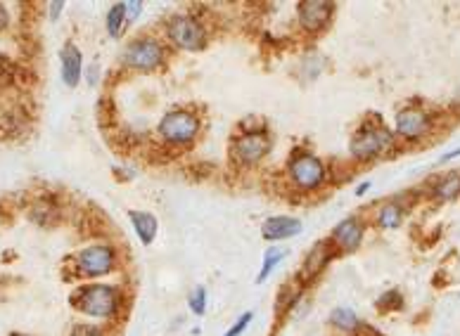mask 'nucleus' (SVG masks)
<instances>
[{"label":"nucleus","mask_w":460,"mask_h":336,"mask_svg":"<svg viewBox=\"0 0 460 336\" xmlns=\"http://www.w3.org/2000/svg\"><path fill=\"white\" fill-rule=\"evenodd\" d=\"M396 147L394 128L382 124V117L377 114H365L363 124L349 140V156L356 164H370L375 159H382Z\"/></svg>","instance_id":"1"},{"label":"nucleus","mask_w":460,"mask_h":336,"mask_svg":"<svg viewBox=\"0 0 460 336\" xmlns=\"http://www.w3.org/2000/svg\"><path fill=\"white\" fill-rule=\"evenodd\" d=\"M124 292L117 285H105V282H88L72 292L74 310H79L85 317L93 320H114L122 315L124 308Z\"/></svg>","instance_id":"2"},{"label":"nucleus","mask_w":460,"mask_h":336,"mask_svg":"<svg viewBox=\"0 0 460 336\" xmlns=\"http://www.w3.org/2000/svg\"><path fill=\"white\" fill-rule=\"evenodd\" d=\"M287 185L299 194H313L330 183V166L309 149H297L287 159Z\"/></svg>","instance_id":"3"},{"label":"nucleus","mask_w":460,"mask_h":336,"mask_svg":"<svg viewBox=\"0 0 460 336\" xmlns=\"http://www.w3.org/2000/svg\"><path fill=\"white\" fill-rule=\"evenodd\" d=\"M273 137L266 126H245L240 124V131L230 140V161L240 168H256L271 154Z\"/></svg>","instance_id":"4"},{"label":"nucleus","mask_w":460,"mask_h":336,"mask_svg":"<svg viewBox=\"0 0 460 336\" xmlns=\"http://www.w3.org/2000/svg\"><path fill=\"white\" fill-rule=\"evenodd\" d=\"M164 38L183 52H202L209 45L204 22L192 12H174L164 19Z\"/></svg>","instance_id":"5"},{"label":"nucleus","mask_w":460,"mask_h":336,"mask_svg":"<svg viewBox=\"0 0 460 336\" xmlns=\"http://www.w3.org/2000/svg\"><path fill=\"white\" fill-rule=\"evenodd\" d=\"M199 131H202V119L195 109L186 107L166 112L157 124L159 137L171 149H188L199 137Z\"/></svg>","instance_id":"6"},{"label":"nucleus","mask_w":460,"mask_h":336,"mask_svg":"<svg viewBox=\"0 0 460 336\" xmlns=\"http://www.w3.org/2000/svg\"><path fill=\"white\" fill-rule=\"evenodd\" d=\"M166 65V45L152 33H142L126 43L122 50V67L135 74H152Z\"/></svg>","instance_id":"7"},{"label":"nucleus","mask_w":460,"mask_h":336,"mask_svg":"<svg viewBox=\"0 0 460 336\" xmlns=\"http://www.w3.org/2000/svg\"><path fill=\"white\" fill-rule=\"evenodd\" d=\"M119 253L117 246L107 244V242H95V244L83 246L81 251L74 256V270L81 280H97L105 277L112 270H117Z\"/></svg>","instance_id":"8"},{"label":"nucleus","mask_w":460,"mask_h":336,"mask_svg":"<svg viewBox=\"0 0 460 336\" xmlns=\"http://www.w3.org/2000/svg\"><path fill=\"white\" fill-rule=\"evenodd\" d=\"M434 131V119L425 107L408 104L394 114V133L406 142H420Z\"/></svg>","instance_id":"9"},{"label":"nucleus","mask_w":460,"mask_h":336,"mask_svg":"<svg viewBox=\"0 0 460 336\" xmlns=\"http://www.w3.org/2000/svg\"><path fill=\"white\" fill-rule=\"evenodd\" d=\"M335 17V3L330 0H302L297 3V22L299 28L309 36H318L330 26Z\"/></svg>","instance_id":"10"},{"label":"nucleus","mask_w":460,"mask_h":336,"mask_svg":"<svg viewBox=\"0 0 460 336\" xmlns=\"http://www.w3.org/2000/svg\"><path fill=\"white\" fill-rule=\"evenodd\" d=\"M363 235H365V223L359 216H349L332 228L330 233V242L335 246L337 253H354L359 251V246L363 244Z\"/></svg>","instance_id":"11"},{"label":"nucleus","mask_w":460,"mask_h":336,"mask_svg":"<svg viewBox=\"0 0 460 336\" xmlns=\"http://www.w3.org/2000/svg\"><path fill=\"white\" fill-rule=\"evenodd\" d=\"M339 256L335 251V246H332L330 237L327 240H320L315 242V244L309 249V253L304 256L302 260V268H299V280L306 282V285H311L320 277V272H323L327 265H330V260Z\"/></svg>","instance_id":"12"},{"label":"nucleus","mask_w":460,"mask_h":336,"mask_svg":"<svg viewBox=\"0 0 460 336\" xmlns=\"http://www.w3.org/2000/svg\"><path fill=\"white\" fill-rule=\"evenodd\" d=\"M304 223L295 216H271L263 220L261 225V237L268 244H278V242L292 240V237L302 235Z\"/></svg>","instance_id":"13"},{"label":"nucleus","mask_w":460,"mask_h":336,"mask_svg":"<svg viewBox=\"0 0 460 336\" xmlns=\"http://www.w3.org/2000/svg\"><path fill=\"white\" fill-rule=\"evenodd\" d=\"M60 65H62V81H65L67 88H76L83 78V55L79 50L76 43L67 40L60 50Z\"/></svg>","instance_id":"14"},{"label":"nucleus","mask_w":460,"mask_h":336,"mask_svg":"<svg viewBox=\"0 0 460 336\" xmlns=\"http://www.w3.org/2000/svg\"><path fill=\"white\" fill-rule=\"evenodd\" d=\"M129 220L131 225H133L138 240H140V244L149 246L154 240H157V233H159V220L154 213L149 211H138V208H133V211H129Z\"/></svg>","instance_id":"15"},{"label":"nucleus","mask_w":460,"mask_h":336,"mask_svg":"<svg viewBox=\"0 0 460 336\" xmlns=\"http://www.w3.org/2000/svg\"><path fill=\"white\" fill-rule=\"evenodd\" d=\"M404 218H406V204L401 201V196H394V199L384 201V204L377 208L375 225L379 230H396V228H401Z\"/></svg>","instance_id":"16"},{"label":"nucleus","mask_w":460,"mask_h":336,"mask_svg":"<svg viewBox=\"0 0 460 336\" xmlns=\"http://www.w3.org/2000/svg\"><path fill=\"white\" fill-rule=\"evenodd\" d=\"M429 196L436 201H453L460 196V173L451 171L439 176L429 185Z\"/></svg>","instance_id":"17"},{"label":"nucleus","mask_w":460,"mask_h":336,"mask_svg":"<svg viewBox=\"0 0 460 336\" xmlns=\"http://www.w3.org/2000/svg\"><path fill=\"white\" fill-rule=\"evenodd\" d=\"M105 28H107V36L114 38V40H119L126 33V28H129V19H126V3L124 0L114 3L112 8L107 10Z\"/></svg>","instance_id":"18"},{"label":"nucleus","mask_w":460,"mask_h":336,"mask_svg":"<svg viewBox=\"0 0 460 336\" xmlns=\"http://www.w3.org/2000/svg\"><path fill=\"white\" fill-rule=\"evenodd\" d=\"M330 324L337 329V332L342 334H359V329L363 327V322H361V317L356 315L352 308H335L330 312Z\"/></svg>","instance_id":"19"},{"label":"nucleus","mask_w":460,"mask_h":336,"mask_svg":"<svg viewBox=\"0 0 460 336\" xmlns=\"http://www.w3.org/2000/svg\"><path fill=\"white\" fill-rule=\"evenodd\" d=\"M285 256H287V249H283V246H271V249H268V251L263 253L261 268H258L256 285H263V282H266L268 277H271L273 272H275V268H278V265L283 263Z\"/></svg>","instance_id":"20"},{"label":"nucleus","mask_w":460,"mask_h":336,"mask_svg":"<svg viewBox=\"0 0 460 336\" xmlns=\"http://www.w3.org/2000/svg\"><path fill=\"white\" fill-rule=\"evenodd\" d=\"M375 308L379 312L401 310V308H404V296H401V292H396V289H392V292H384L382 296L375 301Z\"/></svg>","instance_id":"21"},{"label":"nucleus","mask_w":460,"mask_h":336,"mask_svg":"<svg viewBox=\"0 0 460 336\" xmlns=\"http://www.w3.org/2000/svg\"><path fill=\"white\" fill-rule=\"evenodd\" d=\"M206 287H195L192 289V294L188 296V308H190V312L192 315H197V317H204V312H206Z\"/></svg>","instance_id":"22"},{"label":"nucleus","mask_w":460,"mask_h":336,"mask_svg":"<svg viewBox=\"0 0 460 336\" xmlns=\"http://www.w3.org/2000/svg\"><path fill=\"white\" fill-rule=\"evenodd\" d=\"M252 320H254V312H252V310L243 312V315H240L238 320L233 322V327H230L223 336H243L247 332V327L252 324Z\"/></svg>","instance_id":"23"},{"label":"nucleus","mask_w":460,"mask_h":336,"mask_svg":"<svg viewBox=\"0 0 460 336\" xmlns=\"http://www.w3.org/2000/svg\"><path fill=\"white\" fill-rule=\"evenodd\" d=\"M69 336H107L105 329L97 327V324H90V322H79L72 327V334Z\"/></svg>","instance_id":"24"},{"label":"nucleus","mask_w":460,"mask_h":336,"mask_svg":"<svg viewBox=\"0 0 460 336\" xmlns=\"http://www.w3.org/2000/svg\"><path fill=\"white\" fill-rule=\"evenodd\" d=\"M142 0H126V19H129V26L138 22V17L142 15Z\"/></svg>","instance_id":"25"},{"label":"nucleus","mask_w":460,"mask_h":336,"mask_svg":"<svg viewBox=\"0 0 460 336\" xmlns=\"http://www.w3.org/2000/svg\"><path fill=\"white\" fill-rule=\"evenodd\" d=\"M85 81H88V85H97V81H100V65H90L88 69H85Z\"/></svg>","instance_id":"26"},{"label":"nucleus","mask_w":460,"mask_h":336,"mask_svg":"<svg viewBox=\"0 0 460 336\" xmlns=\"http://www.w3.org/2000/svg\"><path fill=\"white\" fill-rule=\"evenodd\" d=\"M65 0H55V3H50L48 5V10H50V19H60V15H62V10H65Z\"/></svg>","instance_id":"27"},{"label":"nucleus","mask_w":460,"mask_h":336,"mask_svg":"<svg viewBox=\"0 0 460 336\" xmlns=\"http://www.w3.org/2000/svg\"><path fill=\"white\" fill-rule=\"evenodd\" d=\"M8 26H10V12H8V8L0 3V33H3Z\"/></svg>","instance_id":"28"},{"label":"nucleus","mask_w":460,"mask_h":336,"mask_svg":"<svg viewBox=\"0 0 460 336\" xmlns=\"http://www.w3.org/2000/svg\"><path fill=\"white\" fill-rule=\"evenodd\" d=\"M460 156V147H456V149H448V152H444L439 156V164H448V161H453V159H458Z\"/></svg>","instance_id":"29"},{"label":"nucleus","mask_w":460,"mask_h":336,"mask_svg":"<svg viewBox=\"0 0 460 336\" xmlns=\"http://www.w3.org/2000/svg\"><path fill=\"white\" fill-rule=\"evenodd\" d=\"M370 187H372V183H370V180H363V183L359 185V187H356V196H363Z\"/></svg>","instance_id":"30"},{"label":"nucleus","mask_w":460,"mask_h":336,"mask_svg":"<svg viewBox=\"0 0 460 336\" xmlns=\"http://www.w3.org/2000/svg\"><path fill=\"white\" fill-rule=\"evenodd\" d=\"M10 336H31V334H22V332H15V334H10Z\"/></svg>","instance_id":"31"}]
</instances>
